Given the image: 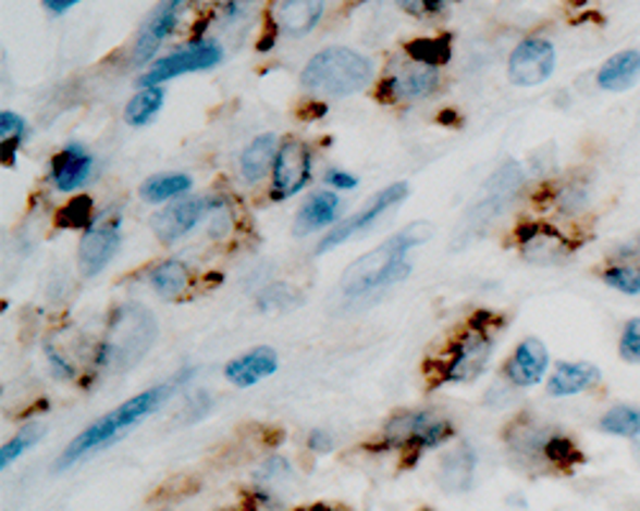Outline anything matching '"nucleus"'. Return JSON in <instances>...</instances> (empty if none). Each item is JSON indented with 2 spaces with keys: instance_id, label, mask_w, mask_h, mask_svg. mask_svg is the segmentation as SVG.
Returning <instances> with one entry per match:
<instances>
[{
  "instance_id": "14",
  "label": "nucleus",
  "mask_w": 640,
  "mask_h": 511,
  "mask_svg": "<svg viewBox=\"0 0 640 511\" xmlns=\"http://www.w3.org/2000/svg\"><path fill=\"white\" fill-rule=\"evenodd\" d=\"M93 166H96V157L83 144L72 141L54 157L52 170H49V182H52L57 192L75 195L90 182Z\"/></svg>"
},
{
  "instance_id": "2",
  "label": "nucleus",
  "mask_w": 640,
  "mask_h": 511,
  "mask_svg": "<svg viewBox=\"0 0 640 511\" xmlns=\"http://www.w3.org/2000/svg\"><path fill=\"white\" fill-rule=\"evenodd\" d=\"M433 236V225L428 221H418L405 225L403 230L382 240L380 246L372 248L356 259L354 264L341 276V295L348 299L372 295V291H382L392 287V284L403 282L407 274L413 272V259L410 253L418 246H423Z\"/></svg>"
},
{
  "instance_id": "6",
  "label": "nucleus",
  "mask_w": 640,
  "mask_h": 511,
  "mask_svg": "<svg viewBox=\"0 0 640 511\" xmlns=\"http://www.w3.org/2000/svg\"><path fill=\"white\" fill-rule=\"evenodd\" d=\"M454 433L456 429L451 420L435 417L428 409H413V412L397 414L384 425L382 440L384 448H399L418 456V452L441 448L443 443L454 437Z\"/></svg>"
},
{
  "instance_id": "13",
  "label": "nucleus",
  "mask_w": 640,
  "mask_h": 511,
  "mask_svg": "<svg viewBox=\"0 0 640 511\" xmlns=\"http://www.w3.org/2000/svg\"><path fill=\"white\" fill-rule=\"evenodd\" d=\"M441 72L433 64L410 60L407 64L390 70L380 87V98L387 102H416L426 100L439 90Z\"/></svg>"
},
{
  "instance_id": "25",
  "label": "nucleus",
  "mask_w": 640,
  "mask_h": 511,
  "mask_svg": "<svg viewBox=\"0 0 640 511\" xmlns=\"http://www.w3.org/2000/svg\"><path fill=\"white\" fill-rule=\"evenodd\" d=\"M164 98L167 92L162 85L139 87V92H136L134 98L126 102V108H123V121H126L131 128H147L149 123L157 119L159 111H162Z\"/></svg>"
},
{
  "instance_id": "26",
  "label": "nucleus",
  "mask_w": 640,
  "mask_h": 511,
  "mask_svg": "<svg viewBox=\"0 0 640 511\" xmlns=\"http://www.w3.org/2000/svg\"><path fill=\"white\" fill-rule=\"evenodd\" d=\"M149 282L162 299H177L190 287V269H187L185 261L167 259L151 269Z\"/></svg>"
},
{
  "instance_id": "27",
  "label": "nucleus",
  "mask_w": 640,
  "mask_h": 511,
  "mask_svg": "<svg viewBox=\"0 0 640 511\" xmlns=\"http://www.w3.org/2000/svg\"><path fill=\"white\" fill-rule=\"evenodd\" d=\"M28 136V123L24 115L13 113V111H3L0 113V141H3V164L13 166L16 164V151L21 149V144L26 141Z\"/></svg>"
},
{
  "instance_id": "32",
  "label": "nucleus",
  "mask_w": 640,
  "mask_h": 511,
  "mask_svg": "<svg viewBox=\"0 0 640 511\" xmlns=\"http://www.w3.org/2000/svg\"><path fill=\"white\" fill-rule=\"evenodd\" d=\"M620 358L628 363H640V317L628 320L620 335Z\"/></svg>"
},
{
  "instance_id": "31",
  "label": "nucleus",
  "mask_w": 640,
  "mask_h": 511,
  "mask_svg": "<svg viewBox=\"0 0 640 511\" xmlns=\"http://www.w3.org/2000/svg\"><path fill=\"white\" fill-rule=\"evenodd\" d=\"M395 3L407 13V16L428 21L443 16V13H446L451 5L459 3V0H395Z\"/></svg>"
},
{
  "instance_id": "30",
  "label": "nucleus",
  "mask_w": 640,
  "mask_h": 511,
  "mask_svg": "<svg viewBox=\"0 0 640 511\" xmlns=\"http://www.w3.org/2000/svg\"><path fill=\"white\" fill-rule=\"evenodd\" d=\"M602 282H605L607 287L623 291V295H630V297L640 295V272L625 264L607 266L605 272H602Z\"/></svg>"
},
{
  "instance_id": "12",
  "label": "nucleus",
  "mask_w": 640,
  "mask_h": 511,
  "mask_svg": "<svg viewBox=\"0 0 640 511\" xmlns=\"http://www.w3.org/2000/svg\"><path fill=\"white\" fill-rule=\"evenodd\" d=\"M221 197H180L159 210L151 217V230L162 244H174V240L185 238L202 217L213 210H221Z\"/></svg>"
},
{
  "instance_id": "5",
  "label": "nucleus",
  "mask_w": 640,
  "mask_h": 511,
  "mask_svg": "<svg viewBox=\"0 0 640 511\" xmlns=\"http://www.w3.org/2000/svg\"><path fill=\"white\" fill-rule=\"evenodd\" d=\"M223 47L221 41L210 39V36H198V39H190L182 43L167 57H159L149 64V70L139 75L136 85L139 87H157L170 83L174 77L193 75V72H206L213 70L223 62Z\"/></svg>"
},
{
  "instance_id": "37",
  "label": "nucleus",
  "mask_w": 640,
  "mask_h": 511,
  "mask_svg": "<svg viewBox=\"0 0 640 511\" xmlns=\"http://www.w3.org/2000/svg\"><path fill=\"white\" fill-rule=\"evenodd\" d=\"M308 448L316 452V456H325V452L333 450V435L325 433V429H312L308 435Z\"/></svg>"
},
{
  "instance_id": "24",
  "label": "nucleus",
  "mask_w": 640,
  "mask_h": 511,
  "mask_svg": "<svg viewBox=\"0 0 640 511\" xmlns=\"http://www.w3.org/2000/svg\"><path fill=\"white\" fill-rule=\"evenodd\" d=\"M520 251L528 261H538V264H551V261H562L569 256L566 238L549 228L526 230V238L520 236Z\"/></svg>"
},
{
  "instance_id": "33",
  "label": "nucleus",
  "mask_w": 640,
  "mask_h": 511,
  "mask_svg": "<svg viewBox=\"0 0 640 511\" xmlns=\"http://www.w3.org/2000/svg\"><path fill=\"white\" fill-rule=\"evenodd\" d=\"M290 463L285 458H269L264 465H259V471L254 473V481L257 484H280L282 478H290Z\"/></svg>"
},
{
  "instance_id": "20",
  "label": "nucleus",
  "mask_w": 640,
  "mask_h": 511,
  "mask_svg": "<svg viewBox=\"0 0 640 511\" xmlns=\"http://www.w3.org/2000/svg\"><path fill=\"white\" fill-rule=\"evenodd\" d=\"M600 369L589 361H566L558 363L554 374L549 378V394L551 397H574V394H584L592 386L600 384Z\"/></svg>"
},
{
  "instance_id": "10",
  "label": "nucleus",
  "mask_w": 640,
  "mask_h": 511,
  "mask_svg": "<svg viewBox=\"0 0 640 511\" xmlns=\"http://www.w3.org/2000/svg\"><path fill=\"white\" fill-rule=\"evenodd\" d=\"M407 189H410V187H407V182H395V185L380 189V192H377L372 200L364 204L359 213H354L352 217H346V221H341L336 228L329 233V236L320 238L318 253L320 256L329 253V251H333V248L344 246L346 240H352L354 236H359V233L372 228V225L380 221V217L387 213V210H392L395 204H399L405 200Z\"/></svg>"
},
{
  "instance_id": "23",
  "label": "nucleus",
  "mask_w": 640,
  "mask_h": 511,
  "mask_svg": "<svg viewBox=\"0 0 640 511\" xmlns=\"http://www.w3.org/2000/svg\"><path fill=\"white\" fill-rule=\"evenodd\" d=\"M193 189V177L182 172H164L144 179L139 187V197L147 204H164L185 197Z\"/></svg>"
},
{
  "instance_id": "18",
  "label": "nucleus",
  "mask_w": 640,
  "mask_h": 511,
  "mask_svg": "<svg viewBox=\"0 0 640 511\" xmlns=\"http://www.w3.org/2000/svg\"><path fill=\"white\" fill-rule=\"evenodd\" d=\"M341 215V197L331 189H320L303 200L300 210H297L293 233L297 238L312 236V233L331 228L333 223H339Z\"/></svg>"
},
{
  "instance_id": "3",
  "label": "nucleus",
  "mask_w": 640,
  "mask_h": 511,
  "mask_svg": "<svg viewBox=\"0 0 640 511\" xmlns=\"http://www.w3.org/2000/svg\"><path fill=\"white\" fill-rule=\"evenodd\" d=\"M372 79V60L348 47L318 51L300 72V85L318 98H348V95L367 90Z\"/></svg>"
},
{
  "instance_id": "21",
  "label": "nucleus",
  "mask_w": 640,
  "mask_h": 511,
  "mask_svg": "<svg viewBox=\"0 0 640 511\" xmlns=\"http://www.w3.org/2000/svg\"><path fill=\"white\" fill-rule=\"evenodd\" d=\"M640 79V51L623 49L602 64L598 72V85L605 92H625Z\"/></svg>"
},
{
  "instance_id": "39",
  "label": "nucleus",
  "mask_w": 640,
  "mask_h": 511,
  "mask_svg": "<svg viewBox=\"0 0 640 511\" xmlns=\"http://www.w3.org/2000/svg\"><path fill=\"white\" fill-rule=\"evenodd\" d=\"M632 452H636L638 463H640V437H636V448H632Z\"/></svg>"
},
{
  "instance_id": "15",
  "label": "nucleus",
  "mask_w": 640,
  "mask_h": 511,
  "mask_svg": "<svg viewBox=\"0 0 640 511\" xmlns=\"http://www.w3.org/2000/svg\"><path fill=\"white\" fill-rule=\"evenodd\" d=\"M545 371H549V348L541 338H526L505 363V382L515 389H530L543 382Z\"/></svg>"
},
{
  "instance_id": "7",
  "label": "nucleus",
  "mask_w": 640,
  "mask_h": 511,
  "mask_svg": "<svg viewBox=\"0 0 640 511\" xmlns=\"http://www.w3.org/2000/svg\"><path fill=\"white\" fill-rule=\"evenodd\" d=\"M123 240L121 230V215L119 213H98L90 217L87 228L79 236L77 246V269L79 276L85 279H96L98 274H103L108 264L115 259Z\"/></svg>"
},
{
  "instance_id": "22",
  "label": "nucleus",
  "mask_w": 640,
  "mask_h": 511,
  "mask_svg": "<svg viewBox=\"0 0 640 511\" xmlns=\"http://www.w3.org/2000/svg\"><path fill=\"white\" fill-rule=\"evenodd\" d=\"M477 471V452L469 443H461L451 456H446L441 465V486L446 491H467L471 488V481H475Z\"/></svg>"
},
{
  "instance_id": "28",
  "label": "nucleus",
  "mask_w": 640,
  "mask_h": 511,
  "mask_svg": "<svg viewBox=\"0 0 640 511\" xmlns=\"http://www.w3.org/2000/svg\"><path fill=\"white\" fill-rule=\"evenodd\" d=\"M600 429L615 437H628L636 440L640 437V409L630 404H617L605 412V417L600 420Z\"/></svg>"
},
{
  "instance_id": "9",
  "label": "nucleus",
  "mask_w": 640,
  "mask_h": 511,
  "mask_svg": "<svg viewBox=\"0 0 640 511\" xmlns=\"http://www.w3.org/2000/svg\"><path fill=\"white\" fill-rule=\"evenodd\" d=\"M312 177V151L300 138H287L282 141L278 162L272 170V187L269 197L274 202H285L290 197L300 195L310 185Z\"/></svg>"
},
{
  "instance_id": "16",
  "label": "nucleus",
  "mask_w": 640,
  "mask_h": 511,
  "mask_svg": "<svg viewBox=\"0 0 640 511\" xmlns=\"http://www.w3.org/2000/svg\"><path fill=\"white\" fill-rule=\"evenodd\" d=\"M278 369H280L278 350L269 346H259V348L246 350V353L242 356L231 358V361L225 363L223 376L234 386H238V389H251V386H257L259 382H264V378L278 374Z\"/></svg>"
},
{
  "instance_id": "29",
  "label": "nucleus",
  "mask_w": 640,
  "mask_h": 511,
  "mask_svg": "<svg viewBox=\"0 0 640 511\" xmlns=\"http://www.w3.org/2000/svg\"><path fill=\"white\" fill-rule=\"evenodd\" d=\"M44 433H47V427L41 425V422H32V425L21 427L16 435L11 437L9 443L3 445V450H0V469H9V465L16 463V460L34 448L36 443L41 440Z\"/></svg>"
},
{
  "instance_id": "36",
  "label": "nucleus",
  "mask_w": 640,
  "mask_h": 511,
  "mask_svg": "<svg viewBox=\"0 0 640 511\" xmlns=\"http://www.w3.org/2000/svg\"><path fill=\"white\" fill-rule=\"evenodd\" d=\"M615 264H625L640 272V238L628 240V244L620 248V253H615Z\"/></svg>"
},
{
  "instance_id": "38",
  "label": "nucleus",
  "mask_w": 640,
  "mask_h": 511,
  "mask_svg": "<svg viewBox=\"0 0 640 511\" xmlns=\"http://www.w3.org/2000/svg\"><path fill=\"white\" fill-rule=\"evenodd\" d=\"M77 3H83V0H41L44 9H47L49 13H57V16H60V13H67L70 9H75Z\"/></svg>"
},
{
  "instance_id": "35",
  "label": "nucleus",
  "mask_w": 640,
  "mask_h": 511,
  "mask_svg": "<svg viewBox=\"0 0 640 511\" xmlns=\"http://www.w3.org/2000/svg\"><path fill=\"white\" fill-rule=\"evenodd\" d=\"M323 182L336 189V192H352V189L359 187V179H356L352 172L344 170H329L323 174Z\"/></svg>"
},
{
  "instance_id": "17",
  "label": "nucleus",
  "mask_w": 640,
  "mask_h": 511,
  "mask_svg": "<svg viewBox=\"0 0 640 511\" xmlns=\"http://www.w3.org/2000/svg\"><path fill=\"white\" fill-rule=\"evenodd\" d=\"M325 0H278L272 9L274 28L290 39H303L320 24Z\"/></svg>"
},
{
  "instance_id": "8",
  "label": "nucleus",
  "mask_w": 640,
  "mask_h": 511,
  "mask_svg": "<svg viewBox=\"0 0 640 511\" xmlns=\"http://www.w3.org/2000/svg\"><path fill=\"white\" fill-rule=\"evenodd\" d=\"M187 5H190V0H159L134 39V49H131L134 67H147V64L155 62L157 51L180 26Z\"/></svg>"
},
{
  "instance_id": "1",
  "label": "nucleus",
  "mask_w": 640,
  "mask_h": 511,
  "mask_svg": "<svg viewBox=\"0 0 640 511\" xmlns=\"http://www.w3.org/2000/svg\"><path fill=\"white\" fill-rule=\"evenodd\" d=\"M190 374L193 371L187 369L182 371V374L172 376L170 382L151 386V389H144L136 394V397H131L123 401V404L111 409V412H106L103 417L93 422V425H87L83 433H79L67 448H64L60 460H57L54 471H67L75 463H79V460L90 456V452L111 448L113 443H119L121 437H126L131 429L139 427L144 420L151 417V414H157L159 409L172 399V394L187 382V376Z\"/></svg>"
},
{
  "instance_id": "34",
  "label": "nucleus",
  "mask_w": 640,
  "mask_h": 511,
  "mask_svg": "<svg viewBox=\"0 0 640 511\" xmlns=\"http://www.w3.org/2000/svg\"><path fill=\"white\" fill-rule=\"evenodd\" d=\"M44 353H47L49 369H52V374L57 378H62V382H70V378H75V366H72L67 358H64L60 350H57L49 340H47V346H44Z\"/></svg>"
},
{
  "instance_id": "11",
  "label": "nucleus",
  "mask_w": 640,
  "mask_h": 511,
  "mask_svg": "<svg viewBox=\"0 0 640 511\" xmlns=\"http://www.w3.org/2000/svg\"><path fill=\"white\" fill-rule=\"evenodd\" d=\"M556 70V47L543 36H528L510 51L507 77L515 87H538Z\"/></svg>"
},
{
  "instance_id": "4",
  "label": "nucleus",
  "mask_w": 640,
  "mask_h": 511,
  "mask_svg": "<svg viewBox=\"0 0 640 511\" xmlns=\"http://www.w3.org/2000/svg\"><path fill=\"white\" fill-rule=\"evenodd\" d=\"M490 323L492 320L487 312H477L469 325L451 340L448 350L443 353L439 384H469L484 374L497 346Z\"/></svg>"
},
{
  "instance_id": "19",
  "label": "nucleus",
  "mask_w": 640,
  "mask_h": 511,
  "mask_svg": "<svg viewBox=\"0 0 640 511\" xmlns=\"http://www.w3.org/2000/svg\"><path fill=\"white\" fill-rule=\"evenodd\" d=\"M280 146L282 141L278 134H261L249 141V146L242 151V157H238V174H242L246 185H257V182L264 179L274 170Z\"/></svg>"
}]
</instances>
